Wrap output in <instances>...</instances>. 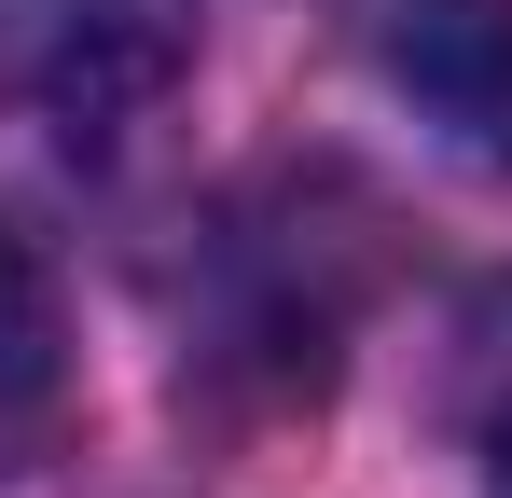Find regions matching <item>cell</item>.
I'll list each match as a JSON object with an SVG mask.
<instances>
[{"instance_id":"cell-4","label":"cell","mask_w":512,"mask_h":498,"mask_svg":"<svg viewBox=\"0 0 512 498\" xmlns=\"http://www.w3.org/2000/svg\"><path fill=\"white\" fill-rule=\"evenodd\" d=\"M471 443H485V498H512V319L485 346V402H471Z\"/></svg>"},{"instance_id":"cell-2","label":"cell","mask_w":512,"mask_h":498,"mask_svg":"<svg viewBox=\"0 0 512 498\" xmlns=\"http://www.w3.org/2000/svg\"><path fill=\"white\" fill-rule=\"evenodd\" d=\"M374 70L471 166H512V0H374Z\"/></svg>"},{"instance_id":"cell-3","label":"cell","mask_w":512,"mask_h":498,"mask_svg":"<svg viewBox=\"0 0 512 498\" xmlns=\"http://www.w3.org/2000/svg\"><path fill=\"white\" fill-rule=\"evenodd\" d=\"M56 402H70V319H56L42 249L0 222V443H14V429H42Z\"/></svg>"},{"instance_id":"cell-1","label":"cell","mask_w":512,"mask_h":498,"mask_svg":"<svg viewBox=\"0 0 512 498\" xmlns=\"http://www.w3.org/2000/svg\"><path fill=\"white\" fill-rule=\"evenodd\" d=\"M194 56V0H0V97L42 125H125Z\"/></svg>"}]
</instances>
